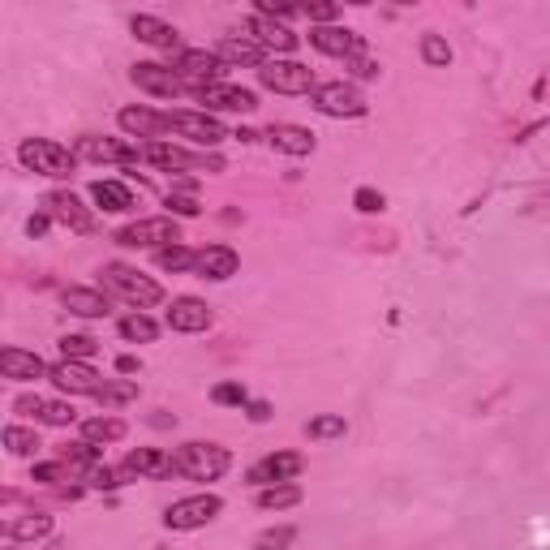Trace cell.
Masks as SVG:
<instances>
[{"label":"cell","instance_id":"5bb4252c","mask_svg":"<svg viewBox=\"0 0 550 550\" xmlns=\"http://www.w3.org/2000/svg\"><path fill=\"white\" fill-rule=\"evenodd\" d=\"M301 465H306V460H301L297 452H271V456H263L258 460V465L250 469V482L263 490V486H280V482H293V477L301 473Z\"/></svg>","mask_w":550,"mask_h":550},{"label":"cell","instance_id":"8d00e7d4","mask_svg":"<svg viewBox=\"0 0 550 550\" xmlns=\"http://www.w3.org/2000/svg\"><path fill=\"white\" fill-rule=\"evenodd\" d=\"M310 430V439H344V417H336V413H323V417H314V422L306 426Z\"/></svg>","mask_w":550,"mask_h":550},{"label":"cell","instance_id":"1f68e13d","mask_svg":"<svg viewBox=\"0 0 550 550\" xmlns=\"http://www.w3.org/2000/svg\"><path fill=\"white\" fill-rule=\"evenodd\" d=\"M293 503H301V486H293V482L258 490V508H263V512H280V508H293Z\"/></svg>","mask_w":550,"mask_h":550},{"label":"cell","instance_id":"d590c367","mask_svg":"<svg viewBox=\"0 0 550 550\" xmlns=\"http://www.w3.org/2000/svg\"><path fill=\"white\" fill-rule=\"evenodd\" d=\"M95 353H99V340H91V336H65L61 340V357L65 361H86Z\"/></svg>","mask_w":550,"mask_h":550},{"label":"cell","instance_id":"4316f807","mask_svg":"<svg viewBox=\"0 0 550 550\" xmlns=\"http://www.w3.org/2000/svg\"><path fill=\"white\" fill-rule=\"evenodd\" d=\"M61 301H65V310L78 314V318H104L108 314V297L95 293V288H65Z\"/></svg>","mask_w":550,"mask_h":550},{"label":"cell","instance_id":"d4e9b609","mask_svg":"<svg viewBox=\"0 0 550 550\" xmlns=\"http://www.w3.org/2000/svg\"><path fill=\"white\" fill-rule=\"evenodd\" d=\"M121 129L134 138H159L168 134V112H151V108H121Z\"/></svg>","mask_w":550,"mask_h":550},{"label":"cell","instance_id":"bcb514c9","mask_svg":"<svg viewBox=\"0 0 550 550\" xmlns=\"http://www.w3.org/2000/svg\"><path fill=\"white\" fill-rule=\"evenodd\" d=\"M353 74L357 78H379V65H374V61H353Z\"/></svg>","mask_w":550,"mask_h":550},{"label":"cell","instance_id":"484cf974","mask_svg":"<svg viewBox=\"0 0 550 550\" xmlns=\"http://www.w3.org/2000/svg\"><path fill=\"white\" fill-rule=\"evenodd\" d=\"M267 142L275 151H284V155H310L314 151V134H310V129H301V125H271Z\"/></svg>","mask_w":550,"mask_h":550},{"label":"cell","instance_id":"5b68a950","mask_svg":"<svg viewBox=\"0 0 550 550\" xmlns=\"http://www.w3.org/2000/svg\"><path fill=\"white\" fill-rule=\"evenodd\" d=\"M224 61L215 52H207V48H181L177 56H172V74H177L185 86H211V82H220L224 78Z\"/></svg>","mask_w":550,"mask_h":550},{"label":"cell","instance_id":"ab89813d","mask_svg":"<svg viewBox=\"0 0 550 550\" xmlns=\"http://www.w3.org/2000/svg\"><path fill=\"white\" fill-rule=\"evenodd\" d=\"M422 61L426 65H452V48L439 35H422Z\"/></svg>","mask_w":550,"mask_h":550},{"label":"cell","instance_id":"f546056e","mask_svg":"<svg viewBox=\"0 0 550 550\" xmlns=\"http://www.w3.org/2000/svg\"><path fill=\"white\" fill-rule=\"evenodd\" d=\"M121 439H125V422H121V417H91V422H82V443H91V447L121 443Z\"/></svg>","mask_w":550,"mask_h":550},{"label":"cell","instance_id":"2e32d148","mask_svg":"<svg viewBox=\"0 0 550 550\" xmlns=\"http://www.w3.org/2000/svg\"><path fill=\"white\" fill-rule=\"evenodd\" d=\"M78 155L95 159V164H138L142 147H129V142H121V138H82Z\"/></svg>","mask_w":550,"mask_h":550},{"label":"cell","instance_id":"83f0119b","mask_svg":"<svg viewBox=\"0 0 550 550\" xmlns=\"http://www.w3.org/2000/svg\"><path fill=\"white\" fill-rule=\"evenodd\" d=\"M215 56H220L224 65H258V69L267 65V56H263V48H258L254 39H220Z\"/></svg>","mask_w":550,"mask_h":550},{"label":"cell","instance_id":"f1b7e54d","mask_svg":"<svg viewBox=\"0 0 550 550\" xmlns=\"http://www.w3.org/2000/svg\"><path fill=\"white\" fill-rule=\"evenodd\" d=\"M91 198H95L104 211H112V215L134 211V190H129V185H121V181H95V185H91Z\"/></svg>","mask_w":550,"mask_h":550},{"label":"cell","instance_id":"9a60e30c","mask_svg":"<svg viewBox=\"0 0 550 550\" xmlns=\"http://www.w3.org/2000/svg\"><path fill=\"white\" fill-rule=\"evenodd\" d=\"M310 43H314L318 52H327V56H344V61H357L361 48H366V39L353 35V31H344V26H314Z\"/></svg>","mask_w":550,"mask_h":550},{"label":"cell","instance_id":"ffe728a7","mask_svg":"<svg viewBox=\"0 0 550 550\" xmlns=\"http://www.w3.org/2000/svg\"><path fill=\"white\" fill-rule=\"evenodd\" d=\"M168 327H172V331H185V336H194V331H207V327H211L207 301L177 297V301H172V310H168Z\"/></svg>","mask_w":550,"mask_h":550},{"label":"cell","instance_id":"ac0fdd59","mask_svg":"<svg viewBox=\"0 0 550 550\" xmlns=\"http://www.w3.org/2000/svg\"><path fill=\"white\" fill-rule=\"evenodd\" d=\"M245 31H250V39L258 43V48H271V52H293L297 48V35L288 31L284 22L267 18V13H254V18L245 22Z\"/></svg>","mask_w":550,"mask_h":550},{"label":"cell","instance_id":"cb8c5ba5","mask_svg":"<svg viewBox=\"0 0 550 550\" xmlns=\"http://www.w3.org/2000/svg\"><path fill=\"white\" fill-rule=\"evenodd\" d=\"M129 31H134L142 43H151V48H164V52H181V35L172 31L168 22L151 18V13H138L134 22H129Z\"/></svg>","mask_w":550,"mask_h":550},{"label":"cell","instance_id":"277c9868","mask_svg":"<svg viewBox=\"0 0 550 550\" xmlns=\"http://www.w3.org/2000/svg\"><path fill=\"white\" fill-rule=\"evenodd\" d=\"M121 245H129V250H168V245L181 241V228L172 215H151V220H134L125 224L117 233Z\"/></svg>","mask_w":550,"mask_h":550},{"label":"cell","instance_id":"603a6c76","mask_svg":"<svg viewBox=\"0 0 550 550\" xmlns=\"http://www.w3.org/2000/svg\"><path fill=\"white\" fill-rule=\"evenodd\" d=\"M13 409L26 413V417H35V422H48V426H69V422L78 417L74 409H69V404L43 400V396H18V400H13Z\"/></svg>","mask_w":550,"mask_h":550},{"label":"cell","instance_id":"e0dca14e","mask_svg":"<svg viewBox=\"0 0 550 550\" xmlns=\"http://www.w3.org/2000/svg\"><path fill=\"white\" fill-rule=\"evenodd\" d=\"M43 207H48L52 220L69 224V228H74V233H91V228H95V215L86 211L82 202H78L74 194H69V190H56V194H48V198H43Z\"/></svg>","mask_w":550,"mask_h":550},{"label":"cell","instance_id":"7402d4cb","mask_svg":"<svg viewBox=\"0 0 550 550\" xmlns=\"http://www.w3.org/2000/svg\"><path fill=\"white\" fill-rule=\"evenodd\" d=\"M0 370H5V379H13V383H35V379H43V374H48L52 366H43L39 353L5 349V353H0Z\"/></svg>","mask_w":550,"mask_h":550},{"label":"cell","instance_id":"3957f363","mask_svg":"<svg viewBox=\"0 0 550 550\" xmlns=\"http://www.w3.org/2000/svg\"><path fill=\"white\" fill-rule=\"evenodd\" d=\"M18 159H22V168L39 172V177H56V181H65L78 164L74 151L61 147V142H52V138H26L18 147Z\"/></svg>","mask_w":550,"mask_h":550},{"label":"cell","instance_id":"f35d334b","mask_svg":"<svg viewBox=\"0 0 550 550\" xmlns=\"http://www.w3.org/2000/svg\"><path fill=\"white\" fill-rule=\"evenodd\" d=\"M194 258H198V254H190L185 245H168V250L155 254V263L164 267V271H185V267H194Z\"/></svg>","mask_w":550,"mask_h":550},{"label":"cell","instance_id":"6da1fadb","mask_svg":"<svg viewBox=\"0 0 550 550\" xmlns=\"http://www.w3.org/2000/svg\"><path fill=\"white\" fill-rule=\"evenodd\" d=\"M99 275H104V288H108V293L125 297L129 306H138V310H151V306H159V301H164V288H159V284L151 280V275H142L138 267L108 263Z\"/></svg>","mask_w":550,"mask_h":550},{"label":"cell","instance_id":"f6af8a7d","mask_svg":"<svg viewBox=\"0 0 550 550\" xmlns=\"http://www.w3.org/2000/svg\"><path fill=\"white\" fill-rule=\"evenodd\" d=\"M168 211H177V215H198L202 207H198L194 198H172V194H168Z\"/></svg>","mask_w":550,"mask_h":550},{"label":"cell","instance_id":"8fae6325","mask_svg":"<svg viewBox=\"0 0 550 550\" xmlns=\"http://www.w3.org/2000/svg\"><path fill=\"white\" fill-rule=\"evenodd\" d=\"M48 379L69 396H99V387H104V379H99L86 361H65V357L48 370Z\"/></svg>","mask_w":550,"mask_h":550},{"label":"cell","instance_id":"681fc988","mask_svg":"<svg viewBox=\"0 0 550 550\" xmlns=\"http://www.w3.org/2000/svg\"><path fill=\"white\" fill-rule=\"evenodd\" d=\"M250 417H254V422H267V417H271V409H267L263 400H258V404H250Z\"/></svg>","mask_w":550,"mask_h":550},{"label":"cell","instance_id":"30bf717a","mask_svg":"<svg viewBox=\"0 0 550 550\" xmlns=\"http://www.w3.org/2000/svg\"><path fill=\"white\" fill-rule=\"evenodd\" d=\"M168 129L172 134H185L198 147H220L228 138V129L215 117H207V112H168Z\"/></svg>","mask_w":550,"mask_h":550},{"label":"cell","instance_id":"7bdbcfd3","mask_svg":"<svg viewBox=\"0 0 550 550\" xmlns=\"http://www.w3.org/2000/svg\"><path fill=\"white\" fill-rule=\"evenodd\" d=\"M353 202H357V211H366V215H374V211H383V207H387L379 190H357Z\"/></svg>","mask_w":550,"mask_h":550},{"label":"cell","instance_id":"8992f818","mask_svg":"<svg viewBox=\"0 0 550 550\" xmlns=\"http://www.w3.org/2000/svg\"><path fill=\"white\" fill-rule=\"evenodd\" d=\"M224 512V499L220 495H190V499H177L172 508L164 512V525L177 529V533H190V529H202L211 525L215 516Z\"/></svg>","mask_w":550,"mask_h":550},{"label":"cell","instance_id":"ba28073f","mask_svg":"<svg viewBox=\"0 0 550 550\" xmlns=\"http://www.w3.org/2000/svg\"><path fill=\"white\" fill-rule=\"evenodd\" d=\"M258 78H263V86L275 95H310V91H318L310 65H301V61H267L263 69H258Z\"/></svg>","mask_w":550,"mask_h":550},{"label":"cell","instance_id":"7dc6e473","mask_svg":"<svg viewBox=\"0 0 550 550\" xmlns=\"http://www.w3.org/2000/svg\"><path fill=\"white\" fill-rule=\"evenodd\" d=\"M48 220H52V215H35V220H31V224H26V233H31V237H39V233H48Z\"/></svg>","mask_w":550,"mask_h":550},{"label":"cell","instance_id":"d6a6232c","mask_svg":"<svg viewBox=\"0 0 550 550\" xmlns=\"http://www.w3.org/2000/svg\"><path fill=\"white\" fill-rule=\"evenodd\" d=\"M121 336L134 340V344H151L159 336V327H155V318H147V314H129V318H121Z\"/></svg>","mask_w":550,"mask_h":550},{"label":"cell","instance_id":"9c48e42d","mask_svg":"<svg viewBox=\"0 0 550 550\" xmlns=\"http://www.w3.org/2000/svg\"><path fill=\"white\" fill-rule=\"evenodd\" d=\"M314 108L323 117H366V99L349 82H323L314 91Z\"/></svg>","mask_w":550,"mask_h":550},{"label":"cell","instance_id":"ee69618b","mask_svg":"<svg viewBox=\"0 0 550 550\" xmlns=\"http://www.w3.org/2000/svg\"><path fill=\"white\" fill-rule=\"evenodd\" d=\"M35 482H69L65 465H35Z\"/></svg>","mask_w":550,"mask_h":550},{"label":"cell","instance_id":"b9f144b4","mask_svg":"<svg viewBox=\"0 0 550 550\" xmlns=\"http://www.w3.org/2000/svg\"><path fill=\"white\" fill-rule=\"evenodd\" d=\"M86 486H95V490H112V486H121V482H117V473H112L108 465H91V469H86Z\"/></svg>","mask_w":550,"mask_h":550},{"label":"cell","instance_id":"4dcf8cb0","mask_svg":"<svg viewBox=\"0 0 550 550\" xmlns=\"http://www.w3.org/2000/svg\"><path fill=\"white\" fill-rule=\"evenodd\" d=\"M5 533H9V542H39V538H48L52 533V516H43V512L18 516V520H9L5 525Z\"/></svg>","mask_w":550,"mask_h":550},{"label":"cell","instance_id":"7c38bea8","mask_svg":"<svg viewBox=\"0 0 550 550\" xmlns=\"http://www.w3.org/2000/svg\"><path fill=\"white\" fill-rule=\"evenodd\" d=\"M198 104L207 108H220V112H254L258 108V95L245 91V86H228V82H211V86H194Z\"/></svg>","mask_w":550,"mask_h":550},{"label":"cell","instance_id":"60d3db41","mask_svg":"<svg viewBox=\"0 0 550 550\" xmlns=\"http://www.w3.org/2000/svg\"><path fill=\"white\" fill-rule=\"evenodd\" d=\"M211 400H215V404H237V409H241V404H250V396H245L241 383H220V387L211 392Z\"/></svg>","mask_w":550,"mask_h":550},{"label":"cell","instance_id":"7a4b0ae2","mask_svg":"<svg viewBox=\"0 0 550 550\" xmlns=\"http://www.w3.org/2000/svg\"><path fill=\"white\" fill-rule=\"evenodd\" d=\"M172 465H177L181 477H190V482H215V477L228 473L233 456H228V447H220V443H185L181 452L172 456Z\"/></svg>","mask_w":550,"mask_h":550},{"label":"cell","instance_id":"52a82bcc","mask_svg":"<svg viewBox=\"0 0 550 550\" xmlns=\"http://www.w3.org/2000/svg\"><path fill=\"white\" fill-rule=\"evenodd\" d=\"M142 159L155 164V168H164V172H220L224 168V159L190 155V151H181V147H168V142H147V147H142Z\"/></svg>","mask_w":550,"mask_h":550},{"label":"cell","instance_id":"d6986e66","mask_svg":"<svg viewBox=\"0 0 550 550\" xmlns=\"http://www.w3.org/2000/svg\"><path fill=\"white\" fill-rule=\"evenodd\" d=\"M241 267L237 250H228V245H207V250H198L194 258V271L202 275V280H233Z\"/></svg>","mask_w":550,"mask_h":550},{"label":"cell","instance_id":"c3c4849f","mask_svg":"<svg viewBox=\"0 0 550 550\" xmlns=\"http://www.w3.org/2000/svg\"><path fill=\"white\" fill-rule=\"evenodd\" d=\"M117 370H121V374H138V357H129V353L117 357Z\"/></svg>","mask_w":550,"mask_h":550},{"label":"cell","instance_id":"e575fe53","mask_svg":"<svg viewBox=\"0 0 550 550\" xmlns=\"http://www.w3.org/2000/svg\"><path fill=\"white\" fill-rule=\"evenodd\" d=\"M297 542V529L293 525H280V529H267L254 538V550H288Z\"/></svg>","mask_w":550,"mask_h":550},{"label":"cell","instance_id":"4fadbf2b","mask_svg":"<svg viewBox=\"0 0 550 550\" xmlns=\"http://www.w3.org/2000/svg\"><path fill=\"white\" fill-rule=\"evenodd\" d=\"M129 78H134L138 91H151V95H159V99H177V95L185 91V82L172 74V65H155V61L134 65V69H129Z\"/></svg>","mask_w":550,"mask_h":550},{"label":"cell","instance_id":"836d02e7","mask_svg":"<svg viewBox=\"0 0 550 550\" xmlns=\"http://www.w3.org/2000/svg\"><path fill=\"white\" fill-rule=\"evenodd\" d=\"M5 447H9L13 456H35L43 443H39V434H35V430H26V426H9V430H5Z\"/></svg>","mask_w":550,"mask_h":550},{"label":"cell","instance_id":"74e56055","mask_svg":"<svg viewBox=\"0 0 550 550\" xmlns=\"http://www.w3.org/2000/svg\"><path fill=\"white\" fill-rule=\"evenodd\" d=\"M138 396V387L134 383H129V379H117V383H108L104 379V387H99V404H129V400H134Z\"/></svg>","mask_w":550,"mask_h":550},{"label":"cell","instance_id":"44dd1931","mask_svg":"<svg viewBox=\"0 0 550 550\" xmlns=\"http://www.w3.org/2000/svg\"><path fill=\"white\" fill-rule=\"evenodd\" d=\"M129 477H168L177 473V465H172L168 452H159V447H134V452L125 456V469Z\"/></svg>","mask_w":550,"mask_h":550}]
</instances>
